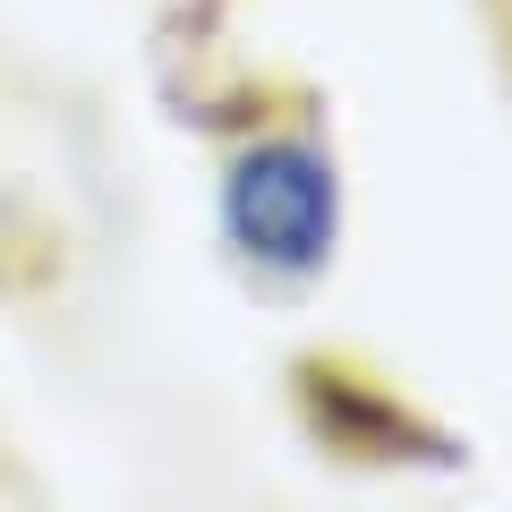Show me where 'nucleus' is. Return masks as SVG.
<instances>
[{
  "instance_id": "nucleus-1",
  "label": "nucleus",
  "mask_w": 512,
  "mask_h": 512,
  "mask_svg": "<svg viewBox=\"0 0 512 512\" xmlns=\"http://www.w3.org/2000/svg\"><path fill=\"white\" fill-rule=\"evenodd\" d=\"M222 231L256 274H316L342 231V180L316 137H256L222 180Z\"/></svg>"
}]
</instances>
